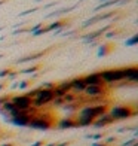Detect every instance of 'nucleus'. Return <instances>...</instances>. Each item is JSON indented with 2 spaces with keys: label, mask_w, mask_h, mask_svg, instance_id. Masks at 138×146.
Here are the masks:
<instances>
[{
  "label": "nucleus",
  "mask_w": 138,
  "mask_h": 146,
  "mask_svg": "<svg viewBox=\"0 0 138 146\" xmlns=\"http://www.w3.org/2000/svg\"><path fill=\"white\" fill-rule=\"evenodd\" d=\"M103 84L108 87V85L120 84L125 82V69H110V70H103L100 72Z\"/></svg>",
  "instance_id": "obj_1"
},
{
  "label": "nucleus",
  "mask_w": 138,
  "mask_h": 146,
  "mask_svg": "<svg viewBox=\"0 0 138 146\" xmlns=\"http://www.w3.org/2000/svg\"><path fill=\"white\" fill-rule=\"evenodd\" d=\"M108 112V115L111 116L113 121H120V119H126L129 116L135 115V110H132L128 106H113Z\"/></svg>",
  "instance_id": "obj_2"
},
{
  "label": "nucleus",
  "mask_w": 138,
  "mask_h": 146,
  "mask_svg": "<svg viewBox=\"0 0 138 146\" xmlns=\"http://www.w3.org/2000/svg\"><path fill=\"white\" fill-rule=\"evenodd\" d=\"M11 103H12V106H14V109L21 110V112L30 110V109L33 108V106H31V98H30L27 94H21V96L11 97Z\"/></svg>",
  "instance_id": "obj_3"
},
{
  "label": "nucleus",
  "mask_w": 138,
  "mask_h": 146,
  "mask_svg": "<svg viewBox=\"0 0 138 146\" xmlns=\"http://www.w3.org/2000/svg\"><path fill=\"white\" fill-rule=\"evenodd\" d=\"M70 82V92L71 94H74V96H82V92L85 90V82H83V78H74V79H71Z\"/></svg>",
  "instance_id": "obj_4"
},
{
  "label": "nucleus",
  "mask_w": 138,
  "mask_h": 146,
  "mask_svg": "<svg viewBox=\"0 0 138 146\" xmlns=\"http://www.w3.org/2000/svg\"><path fill=\"white\" fill-rule=\"evenodd\" d=\"M83 82L85 85H104L101 81V76H100V72L98 73H89L83 78Z\"/></svg>",
  "instance_id": "obj_5"
},
{
  "label": "nucleus",
  "mask_w": 138,
  "mask_h": 146,
  "mask_svg": "<svg viewBox=\"0 0 138 146\" xmlns=\"http://www.w3.org/2000/svg\"><path fill=\"white\" fill-rule=\"evenodd\" d=\"M137 81H138V69L125 67V82H137Z\"/></svg>",
  "instance_id": "obj_6"
},
{
  "label": "nucleus",
  "mask_w": 138,
  "mask_h": 146,
  "mask_svg": "<svg viewBox=\"0 0 138 146\" xmlns=\"http://www.w3.org/2000/svg\"><path fill=\"white\" fill-rule=\"evenodd\" d=\"M111 122H114L113 119H111V116L108 115V112H106V113H103V115H100L95 121H94V125L95 127H104V125H108V124H111Z\"/></svg>",
  "instance_id": "obj_7"
},
{
  "label": "nucleus",
  "mask_w": 138,
  "mask_h": 146,
  "mask_svg": "<svg viewBox=\"0 0 138 146\" xmlns=\"http://www.w3.org/2000/svg\"><path fill=\"white\" fill-rule=\"evenodd\" d=\"M58 127L60 128H71V127H76V122L73 118H65V119H61L58 122Z\"/></svg>",
  "instance_id": "obj_8"
},
{
  "label": "nucleus",
  "mask_w": 138,
  "mask_h": 146,
  "mask_svg": "<svg viewBox=\"0 0 138 146\" xmlns=\"http://www.w3.org/2000/svg\"><path fill=\"white\" fill-rule=\"evenodd\" d=\"M40 55H42V52H39V54H36V55H28V57L22 58V60H21V63H25V61H31V60H36V58H39Z\"/></svg>",
  "instance_id": "obj_9"
},
{
  "label": "nucleus",
  "mask_w": 138,
  "mask_h": 146,
  "mask_svg": "<svg viewBox=\"0 0 138 146\" xmlns=\"http://www.w3.org/2000/svg\"><path fill=\"white\" fill-rule=\"evenodd\" d=\"M137 40H138V36L135 35V36L132 37V39H129V40H128L126 43H128V45H135V43H137Z\"/></svg>",
  "instance_id": "obj_10"
},
{
  "label": "nucleus",
  "mask_w": 138,
  "mask_h": 146,
  "mask_svg": "<svg viewBox=\"0 0 138 146\" xmlns=\"http://www.w3.org/2000/svg\"><path fill=\"white\" fill-rule=\"evenodd\" d=\"M34 70H37V66H33V67H28V69H25L22 73H31V72H34Z\"/></svg>",
  "instance_id": "obj_11"
}]
</instances>
